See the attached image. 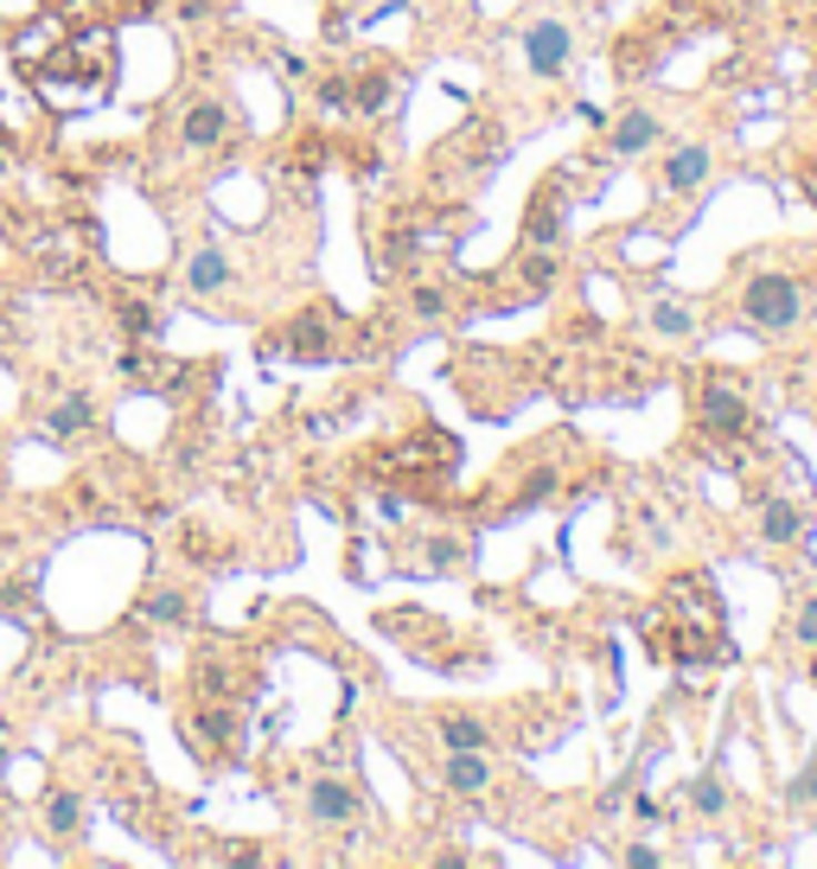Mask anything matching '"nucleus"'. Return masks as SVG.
<instances>
[{"mask_svg": "<svg viewBox=\"0 0 817 869\" xmlns=\"http://www.w3.org/2000/svg\"><path fill=\"white\" fill-rule=\"evenodd\" d=\"M26 83H32V97L46 102V109H58V116L97 109V102L115 90V32L97 20L71 26L39 64H26Z\"/></svg>", "mask_w": 817, "mask_h": 869, "instance_id": "nucleus-1", "label": "nucleus"}, {"mask_svg": "<svg viewBox=\"0 0 817 869\" xmlns=\"http://www.w3.org/2000/svg\"><path fill=\"white\" fill-rule=\"evenodd\" d=\"M26 243V256L46 269L51 281H71L90 256H97V230L83 224V218H58V224H39V230H13Z\"/></svg>", "mask_w": 817, "mask_h": 869, "instance_id": "nucleus-2", "label": "nucleus"}, {"mask_svg": "<svg viewBox=\"0 0 817 869\" xmlns=\"http://www.w3.org/2000/svg\"><path fill=\"white\" fill-rule=\"evenodd\" d=\"M754 422V409H747V390H740L728 371H709V378L696 383V429L709 434V441H740Z\"/></svg>", "mask_w": 817, "mask_h": 869, "instance_id": "nucleus-3", "label": "nucleus"}, {"mask_svg": "<svg viewBox=\"0 0 817 869\" xmlns=\"http://www.w3.org/2000/svg\"><path fill=\"white\" fill-rule=\"evenodd\" d=\"M740 307H747V320L760 332H786L791 320H798V281L791 276H754L747 281V294H740Z\"/></svg>", "mask_w": 817, "mask_h": 869, "instance_id": "nucleus-4", "label": "nucleus"}, {"mask_svg": "<svg viewBox=\"0 0 817 869\" xmlns=\"http://www.w3.org/2000/svg\"><path fill=\"white\" fill-rule=\"evenodd\" d=\"M396 97H403V71H396V64H357L352 71V116L371 122V116H383Z\"/></svg>", "mask_w": 817, "mask_h": 869, "instance_id": "nucleus-5", "label": "nucleus"}, {"mask_svg": "<svg viewBox=\"0 0 817 869\" xmlns=\"http://www.w3.org/2000/svg\"><path fill=\"white\" fill-rule=\"evenodd\" d=\"M262 352L269 358H326L332 352V327H326V313H301V320H294V327L288 332H275V339H269V346H262Z\"/></svg>", "mask_w": 817, "mask_h": 869, "instance_id": "nucleus-6", "label": "nucleus"}, {"mask_svg": "<svg viewBox=\"0 0 817 869\" xmlns=\"http://www.w3.org/2000/svg\"><path fill=\"white\" fill-rule=\"evenodd\" d=\"M524 46H531V71L536 77H562V64H568V26L562 20H536Z\"/></svg>", "mask_w": 817, "mask_h": 869, "instance_id": "nucleus-7", "label": "nucleus"}, {"mask_svg": "<svg viewBox=\"0 0 817 869\" xmlns=\"http://www.w3.org/2000/svg\"><path fill=\"white\" fill-rule=\"evenodd\" d=\"M306 812H313V825H352L357 792L345 787V780H313V787H306Z\"/></svg>", "mask_w": 817, "mask_h": 869, "instance_id": "nucleus-8", "label": "nucleus"}, {"mask_svg": "<svg viewBox=\"0 0 817 869\" xmlns=\"http://www.w3.org/2000/svg\"><path fill=\"white\" fill-rule=\"evenodd\" d=\"M390 467H396V473H408V467H422V473L441 467V473H447V467H454V441L428 429V434H415V441H403V448L390 455Z\"/></svg>", "mask_w": 817, "mask_h": 869, "instance_id": "nucleus-9", "label": "nucleus"}, {"mask_svg": "<svg viewBox=\"0 0 817 869\" xmlns=\"http://www.w3.org/2000/svg\"><path fill=\"white\" fill-rule=\"evenodd\" d=\"M556 237H562V186H543L531 199V211H524V243H543V250H549Z\"/></svg>", "mask_w": 817, "mask_h": 869, "instance_id": "nucleus-10", "label": "nucleus"}, {"mask_svg": "<svg viewBox=\"0 0 817 869\" xmlns=\"http://www.w3.org/2000/svg\"><path fill=\"white\" fill-rule=\"evenodd\" d=\"M64 32H71V26H64V13H39V20L26 26L20 39H13V64H39V58H46L51 46H58V39H64Z\"/></svg>", "mask_w": 817, "mask_h": 869, "instance_id": "nucleus-11", "label": "nucleus"}, {"mask_svg": "<svg viewBox=\"0 0 817 869\" xmlns=\"http://www.w3.org/2000/svg\"><path fill=\"white\" fill-rule=\"evenodd\" d=\"M709 179V148H677L664 160V192H696Z\"/></svg>", "mask_w": 817, "mask_h": 869, "instance_id": "nucleus-12", "label": "nucleus"}, {"mask_svg": "<svg viewBox=\"0 0 817 869\" xmlns=\"http://www.w3.org/2000/svg\"><path fill=\"white\" fill-rule=\"evenodd\" d=\"M811 511H817L811 499H805V506H798V511H791V499H773L760 525H766V537H773V543H798V537L811 531Z\"/></svg>", "mask_w": 817, "mask_h": 869, "instance_id": "nucleus-13", "label": "nucleus"}, {"mask_svg": "<svg viewBox=\"0 0 817 869\" xmlns=\"http://www.w3.org/2000/svg\"><path fill=\"white\" fill-rule=\"evenodd\" d=\"M179 134H185V148H218V141L230 134V109H218V102H199V109L185 116V128H179Z\"/></svg>", "mask_w": 817, "mask_h": 869, "instance_id": "nucleus-14", "label": "nucleus"}, {"mask_svg": "<svg viewBox=\"0 0 817 869\" xmlns=\"http://www.w3.org/2000/svg\"><path fill=\"white\" fill-rule=\"evenodd\" d=\"M652 141H658V116L652 109H626L619 128H613V153H645Z\"/></svg>", "mask_w": 817, "mask_h": 869, "instance_id": "nucleus-15", "label": "nucleus"}, {"mask_svg": "<svg viewBox=\"0 0 817 869\" xmlns=\"http://www.w3.org/2000/svg\"><path fill=\"white\" fill-rule=\"evenodd\" d=\"M90 422H97V409L83 403V397H64V403L46 416V434H51V441H77V434L90 429Z\"/></svg>", "mask_w": 817, "mask_h": 869, "instance_id": "nucleus-16", "label": "nucleus"}, {"mask_svg": "<svg viewBox=\"0 0 817 869\" xmlns=\"http://www.w3.org/2000/svg\"><path fill=\"white\" fill-rule=\"evenodd\" d=\"M485 780H492V773H485V755H480V748H454V761H447V787L473 799V792H485Z\"/></svg>", "mask_w": 817, "mask_h": 869, "instance_id": "nucleus-17", "label": "nucleus"}, {"mask_svg": "<svg viewBox=\"0 0 817 869\" xmlns=\"http://www.w3.org/2000/svg\"><path fill=\"white\" fill-rule=\"evenodd\" d=\"M224 281H230V262L218 250H199L192 262H185V288H192V294H218Z\"/></svg>", "mask_w": 817, "mask_h": 869, "instance_id": "nucleus-18", "label": "nucleus"}, {"mask_svg": "<svg viewBox=\"0 0 817 869\" xmlns=\"http://www.w3.org/2000/svg\"><path fill=\"white\" fill-rule=\"evenodd\" d=\"M51 838H71V831H77V825H83V799H77V792L71 787H64V792H51Z\"/></svg>", "mask_w": 817, "mask_h": 869, "instance_id": "nucleus-19", "label": "nucleus"}, {"mask_svg": "<svg viewBox=\"0 0 817 869\" xmlns=\"http://www.w3.org/2000/svg\"><path fill=\"white\" fill-rule=\"evenodd\" d=\"M517 276H524V288H531V294H543V288L556 281V256L543 250V243H531V256H524V269H517Z\"/></svg>", "mask_w": 817, "mask_h": 869, "instance_id": "nucleus-20", "label": "nucleus"}, {"mask_svg": "<svg viewBox=\"0 0 817 869\" xmlns=\"http://www.w3.org/2000/svg\"><path fill=\"white\" fill-rule=\"evenodd\" d=\"M441 741L447 748H485V729L473 716H441Z\"/></svg>", "mask_w": 817, "mask_h": 869, "instance_id": "nucleus-21", "label": "nucleus"}, {"mask_svg": "<svg viewBox=\"0 0 817 869\" xmlns=\"http://www.w3.org/2000/svg\"><path fill=\"white\" fill-rule=\"evenodd\" d=\"M199 736H204V748H230V741H236V716H230V710H204L199 716Z\"/></svg>", "mask_w": 817, "mask_h": 869, "instance_id": "nucleus-22", "label": "nucleus"}, {"mask_svg": "<svg viewBox=\"0 0 817 869\" xmlns=\"http://www.w3.org/2000/svg\"><path fill=\"white\" fill-rule=\"evenodd\" d=\"M689 806H696V812H722V806H728V787H722V780H715V773H703V780H696V792H689Z\"/></svg>", "mask_w": 817, "mask_h": 869, "instance_id": "nucleus-23", "label": "nucleus"}, {"mask_svg": "<svg viewBox=\"0 0 817 869\" xmlns=\"http://www.w3.org/2000/svg\"><path fill=\"white\" fill-rule=\"evenodd\" d=\"M122 332H128V339H148V332H153V307L148 301H122Z\"/></svg>", "mask_w": 817, "mask_h": 869, "instance_id": "nucleus-24", "label": "nucleus"}, {"mask_svg": "<svg viewBox=\"0 0 817 869\" xmlns=\"http://www.w3.org/2000/svg\"><path fill=\"white\" fill-rule=\"evenodd\" d=\"M320 109H326V116H345V109H352V83H339V77L320 83Z\"/></svg>", "mask_w": 817, "mask_h": 869, "instance_id": "nucleus-25", "label": "nucleus"}, {"mask_svg": "<svg viewBox=\"0 0 817 869\" xmlns=\"http://www.w3.org/2000/svg\"><path fill=\"white\" fill-rule=\"evenodd\" d=\"M652 320H658V332H689V313L677 301H658V313H652Z\"/></svg>", "mask_w": 817, "mask_h": 869, "instance_id": "nucleus-26", "label": "nucleus"}, {"mask_svg": "<svg viewBox=\"0 0 817 869\" xmlns=\"http://www.w3.org/2000/svg\"><path fill=\"white\" fill-rule=\"evenodd\" d=\"M798 639H805V646H817V601H805V608H798Z\"/></svg>", "mask_w": 817, "mask_h": 869, "instance_id": "nucleus-27", "label": "nucleus"}, {"mask_svg": "<svg viewBox=\"0 0 817 869\" xmlns=\"http://www.w3.org/2000/svg\"><path fill=\"white\" fill-rule=\"evenodd\" d=\"M415 307H422V313H447V294H441V288H422V294H415Z\"/></svg>", "mask_w": 817, "mask_h": 869, "instance_id": "nucleus-28", "label": "nucleus"}, {"mask_svg": "<svg viewBox=\"0 0 817 869\" xmlns=\"http://www.w3.org/2000/svg\"><path fill=\"white\" fill-rule=\"evenodd\" d=\"M153 613H160V620H185V601H179V595H160V601H153Z\"/></svg>", "mask_w": 817, "mask_h": 869, "instance_id": "nucleus-29", "label": "nucleus"}, {"mask_svg": "<svg viewBox=\"0 0 817 869\" xmlns=\"http://www.w3.org/2000/svg\"><path fill=\"white\" fill-rule=\"evenodd\" d=\"M0 160H7V128H0Z\"/></svg>", "mask_w": 817, "mask_h": 869, "instance_id": "nucleus-30", "label": "nucleus"}, {"mask_svg": "<svg viewBox=\"0 0 817 869\" xmlns=\"http://www.w3.org/2000/svg\"><path fill=\"white\" fill-rule=\"evenodd\" d=\"M811 7H817V0H811Z\"/></svg>", "mask_w": 817, "mask_h": 869, "instance_id": "nucleus-31", "label": "nucleus"}]
</instances>
